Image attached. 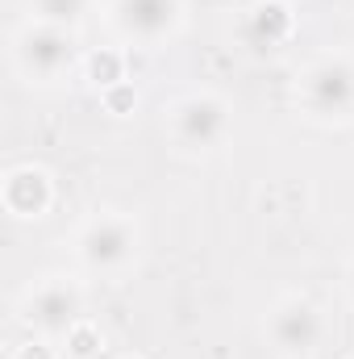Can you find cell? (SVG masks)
Here are the masks:
<instances>
[{
	"label": "cell",
	"instance_id": "cell-1",
	"mask_svg": "<svg viewBox=\"0 0 354 359\" xmlns=\"http://www.w3.org/2000/svg\"><path fill=\"white\" fill-rule=\"evenodd\" d=\"M296 104H300V113L309 121L351 126L354 121V55H342V50L317 55L296 80Z\"/></svg>",
	"mask_w": 354,
	"mask_h": 359
},
{
	"label": "cell",
	"instance_id": "cell-2",
	"mask_svg": "<svg viewBox=\"0 0 354 359\" xmlns=\"http://www.w3.org/2000/svg\"><path fill=\"white\" fill-rule=\"evenodd\" d=\"M13 63L29 84H59L76 67V38L71 29L25 21L13 34Z\"/></svg>",
	"mask_w": 354,
	"mask_h": 359
},
{
	"label": "cell",
	"instance_id": "cell-3",
	"mask_svg": "<svg viewBox=\"0 0 354 359\" xmlns=\"http://www.w3.org/2000/svg\"><path fill=\"white\" fill-rule=\"evenodd\" d=\"M138 255V222L129 213L104 209L76 234V259L96 276H117Z\"/></svg>",
	"mask_w": 354,
	"mask_h": 359
},
{
	"label": "cell",
	"instance_id": "cell-4",
	"mask_svg": "<svg viewBox=\"0 0 354 359\" xmlns=\"http://www.w3.org/2000/svg\"><path fill=\"white\" fill-rule=\"evenodd\" d=\"M167 134L187 155L217 151L229 138V104L217 92H187L167 109Z\"/></svg>",
	"mask_w": 354,
	"mask_h": 359
},
{
	"label": "cell",
	"instance_id": "cell-5",
	"mask_svg": "<svg viewBox=\"0 0 354 359\" xmlns=\"http://www.w3.org/2000/svg\"><path fill=\"white\" fill-rule=\"evenodd\" d=\"M325 339V318L321 309L300 297V292H288L271 305L267 313V343L279 359H313L317 347Z\"/></svg>",
	"mask_w": 354,
	"mask_h": 359
},
{
	"label": "cell",
	"instance_id": "cell-6",
	"mask_svg": "<svg viewBox=\"0 0 354 359\" xmlns=\"http://www.w3.org/2000/svg\"><path fill=\"white\" fill-rule=\"evenodd\" d=\"M21 322L42 339H67L76 322H84V292L67 276H46L21 297Z\"/></svg>",
	"mask_w": 354,
	"mask_h": 359
},
{
	"label": "cell",
	"instance_id": "cell-7",
	"mask_svg": "<svg viewBox=\"0 0 354 359\" xmlns=\"http://www.w3.org/2000/svg\"><path fill=\"white\" fill-rule=\"evenodd\" d=\"M183 21V0H108V25L138 46L167 42Z\"/></svg>",
	"mask_w": 354,
	"mask_h": 359
},
{
	"label": "cell",
	"instance_id": "cell-8",
	"mask_svg": "<svg viewBox=\"0 0 354 359\" xmlns=\"http://www.w3.org/2000/svg\"><path fill=\"white\" fill-rule=\"evenodd\" d=\"M296 34V13L288 0H255L250 8H242L238 21V42L250 55H275L292 42Z\"/></svg>",
	"mask_w": 354,
	"mask_h": 359
},
{
	"label": "cell",
	"instance_id": "cell-9",
	"mask_svg": "<svg viewBox=\"0 0 354 359\" xmlns=\"http://www.w3.org/2000/svg\"><path fill=\"white\" fill-rule=\"evenodd\" d=\"M0 196H4V209H8L13 217L38 222V217H46L50 205H55V180H50L46 168H38V163H21V168H13V172L4 176Z\"/></svg>",
	"mask_w": 354,
	"mask_h": 359
},
{
	"label": "cell",
	"instance_id": "cell-10",
	"mask_svg": "<svg viewBox=\"0 0 354 359\" xmlns=\"http://www.w3.org/2000/svg\"><path fill=\"white\" fill-rule=\"evenodd\" d=\"M88 8H92V0H29V21L76 29L88 17Z\"/></svg>",
	"mask_w": 354,
	"mask_h": 359
},
{
	"label": "cell",
	"instance_id": "cell-11",
	"mask_svg": "<svg viewBox=\"0 0 354 359\" xmlns=\"http://www.w3.org/2000/svg\"><path fill=\"white\" fill-rule=\"evenodd\" d=\"M88 80L100 92L113 88V84H125V55L121 50H108V46L92 50L88 55Z\"/></svg>",
	"mask_w": 354,
	"mask_h": 359
},
{
	"label": "cell",
	"instance_id": "cell-12",
	"mask_svg": "<svg viewBox=\"0 0 354 359\" xmlns=\"http://www.w3.org/2000/svg\"><path fill=\"white\" fill-rule=\"evenodd\" d=\"M67 359H96L100 355V347H104V334H100V326L96 322H76L71 330H67Z\"/></svg>",
	"mask_w": 354,
	"mask_h": 359
},
{
	"label": "cell",
	"instance_id": "cell-13",
	"mask_svg": "<svg viewBox=\"0 0 354 359\" xmlns=\"http://www.w3.org/2000/svg\"><path fill=\"white\" fill-rule=\"evenodd\" d=\"M100 100H104V109L117 113V117H125V113L138 109V92L129 88V84H113V88H104L100 92Z\"/></svg>",
	"mask_w": 354,
	"mask_h": 359
},
{
	"label": "cell",
	"instance_id": "cell-14",
	"mask_svg": "<svg viewBox=\"0 0 354 359\" xmlns=\"http://www.w3.org/2000/svg\"><path fill=\"white\" fill-rule=\"evenodd\" d=\"M13 359H55V347L50 343H21Z\"/></svg>",
	"mask_w": 354,
	"mask_h": 359
},
{
	"label": "cell",
	"instance_id": "cell-15",
	"mask_svg": "<svg viewBox=\"0 0 354 359\" xmlns=\"http://www.w3.org/2000/svg\"><path fill=\"white\" fill-rule=\"evenodd\" d=\"M346 292H351V301H354V259H351V268H346Z\"/></svg>",
	"mask_w": 354,
	"mask_h": 359
},
{
	"label": "cell",
	"instance_id": "cell-16",
	"mask_svg": "<svg viewBox=\"0 0 354 359\" xmlns=\"http://www.w3.org/2000/svg\"><path fill=\"white\" fill-rule=\"evenodd\" d=\"M121 359H142V355H121Z\"/></svg>",
	"mask_w": 354,
	"mask_h": 359
},
{
	"label": "cell",
	"instance_id": "cell-17",
	"mask_svg": "<svg viewBox=\"0 0 354 359\" xmlns=\"http://www.w3.org/2000/svg\"><path fill=\"white\" fill-rule=\"evenodd\" d=\"M346 359H354V355H346Z\"/></svg>",
	"mask_w": 354,
	"mask_h": 359
}]
</instances>
